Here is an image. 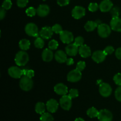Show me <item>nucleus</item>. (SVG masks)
Wrapping results in <instances>:
<instances>
[{"mask_svg":"<svg viewBox=\"0 0 121 121\" xmlns=\"http://www.w3.org/2000/svg\"><path fill=\"white\" fill-rule=\"evenodd\" d=\"M40 121H54V118L51 113L45 112L41 115L40 118Z\"/></svg>","mask_w":121,"mask_h":121,"instance_id":"bb28decb","label":"nucleus"},{"mask_svg":"<svg viewBox=\"0 0 121 121\" xmlns=\"http://www.w3.org/2000/svg\"><path fill=\"white\" fill-rule=\"evenodd\" d=\"M6 14V9H5L4 8L1 7V11H0V19L2 20L5 17Z\"/></svg>","mask_w":121,"mask_h":121,"instance_id":"a18cd8bd","label":"nucleus"},{"mask_svg":"<svg viewBox=\"0 0 121 121\" xmlns=\"http://www.w3.org/2000/svg\"><path fill=\"white\" fill-rule=\"evenodd\" d=\"M65 50L66 54L69 56H75L79 53V47L74 43H71L66 46Z\"/></svg>","mask_w":121,"mask_h":121,"instance_id":"a211bd4d","label":"nucleus"},{"mask_svg":"<svg viewBox=\"0 0 121 121\" xmlns=\"http://www.w3.org/2000/svg\"><path fill=\"white\" fill-rule=\"evenodd\" d=\"M113 4L111 0H103L99 4V9L103 13H107L113 8Z\"/></svg>","mask_w":121,"mask_h":121,"instance_id":"dca6fc26","label":"nucleus"},{"mask_svg":"<svg viewBox=\"0 0 121 121\" xmlns=\"http://www.w3.org/2000/svg\"><path fill=\"white\" fill-rule=\"evenodd\" d=\"M59 104L63 109L65 111H69L72 106V98L67 95L62 96V97L60 99Z\"/></svg>","mask_w":121,"mask_h":121,"instance_id":"423d86ee","label":"nucleus"},{"mask_svg":"<svg viewBox=\"0 0 121 121\" xmlns=\"http://www.w3.org/2000/svg\"><path fill=\"white\" fill-rule=\"evenodd\" d=\"M85 67H86V63L85 61H80L77 63L76 65V69L79 70V71L82 72L85 69Z\"/></svg>","mask_w":121,"mask_h":121,"instance_id":"a19ab883","label":"nucleus"},{"mask_svg":"<svg viewBox=\"0 0 121 121\" xmlns=\"http://www.w3.org/2000/svg\"><path fill=\"white\" fill-rule=\"evenodd\" d=\"M111 14L112 15V17H119V14H120V9L119 8L117 7H113L112 9L111 10Z\"/></svg>","mask_w":121,"mask_h":121,"instance_id":"72a5a7b5","label":"nucleus"},{"mask_svg":"<svg viewBox=\"0 0 121 121\" xmlns=\"http://www.w3.org/2000/svg\"><path fill=\"white\" fill-rule=\"evenodd\" d=\"M82 78V73L78 69H74L70 71L67 74V79L69 82L72 83L78 82Z\"/></svg>","mask_w":121,"mask_h":121,"instance_id":"6e6552de","label":"nucleus"},{"mask_svg":"<svg viewBox=\"0 0 121 121\" xmlns=\"http://www.w3.org/2000/svg\"><path fill=\"white\" fill-rule=\"evenodd\" d=\"M67 54H66V52H65L64 51L58 50L55 53L54 58L58 63H63L66 62V60L67 59Z\"/></svg>","mask_w":121,"mask_h":121,"instance_id":"412c9836","label":"nucleus"},{"mask_svg":"<svg viewBox=\"0 0 121 121\" xmlns=\"http://www.w3.org/2000/svg\"><path fill=\"white\" fill-rule=\"evenodd\" d=\"M28 3V0H17V4L20 8H24Z\"/></svg>","mask_w":121,"mask_h":121,"instance_id":"58836bf2","label":"nucleus"},{"mask_svg":"<svg viewBox=\"0 0 121 121\" xmlns=\"http://www.w3.org/2000/svg\"><path fill=\"white\" fill-rule=\"evenodd\" d=\"M69 96L72 99L76 98L79 96V91L76 89H72L69 92Z\"/></svg>","mask_w":121,"mask_h":121,"instance_id":"2f4dec72","label":"nucleus"},{"mask_svg":"<svg viewBox=\"0 0 121 121\" xmlns=\"http://www.w3.org/2000/svg\"><path fill=\"white\" fill-rule=\"evenodd\" d=\"M99 112V111H98L97 109H96L94 107H92L87 109L86 113H87V115L89 117L91 118H94L98 117Z\"/></svg>","mask_w":121,"mask_h":121,"instance_id":"a878e982","label":"nucleus"},{"mask_svg":"<svg viewBox=\"0 0 121 121\" xmlns=\"http://www.w3.org/2000/svg\"><path fill=\"white\" fill-rule=\"evenodd\" d=\"M60 39L63 43L69 44L74 41V36L72 32L69 31H63L60 34Z\"/></svg>","mask_w":121,"mask_h":121,"instance_id":"0eeeda50","label":"nucleus"},{"mask_svg":"<svg viewBox=\"0 0 121 121\" xmlns=\"http://www.w3.org/2000/svg\"><path fill=\"white\" fill-rule=\"evenodd\" d=\"M23 72V76H26L30 78H33L34 76V72L33 70L24 69L22 70Z\"/></svg>","mask_w":121,"mask_h":121,"instance_id":"4c0bfd02","label":"nucleus"},{"mask_svg":"<svg viewBox=\"0 0 121 121\" xmlns=\"http://www.w3.org/2000/svg\"><path fill=\"white\" fill-rule=\"evenodd\" d=\"M115 56L117 59L121 60V47H119L116 50Z\"/></svg>","mask_w":121,"mask_h":121,"instance_id":"c03bdc74","label":"nucleus"},{"mask_svg":"<svg viewBox=\"0 0 121 121\" xmlns=\"http://www.w3.org/2000/svg\"><path fill=\"white\" fill-rule=\"evenodd\" d=\"M54 56L53 52L50 48H46L42 53L43 60L46 62H50L52 61Z\"/></svg>","mask_w":121,"mask_h":121,"instance_id":"4be33fe9","label":"nucleus"},{"mask_svg":"<svg viewBox=\"0 0 121 121\" xmlns=\"http://www.w3.org/2000/svg\"><path fill=\"white\" fill-rule=\"evenodd\" d=\"M85 121L82 118H78L75 119V121Z\"/></svg>","mask_w":121,"mask_h":121,"instance_id":"de8ad7c7","label":"nucleus"},{"mask_svg":"<svg viewBox=\"0 0 121 121\" xmlns=\"http://www.w3.org/2000/svg\"><path fill=\"white\" fill-rule=\"evenodd\" d=\"M98 118L99 121H112L113 115L109 110L102 109L99 111Z\"/></svg>","mask_w":121,"mask_h":121,"instance_id":"9d476101","label":"nucleus"},{"mask_svg":"<svg viewBox=\"0 0 121 121\" xmlns=\"http://www.w3.org/2000/svg\"><path fill=\"white\" fill-rule=\"evenodd\" d=\"M30 41L27 39H22L19 42V47L21 50L26 51L28 50L30 47Z\"/></svg>","mask_w":121,"mask_h":121,"instance_id":"393cba45","label":"nucleus"},{"mask_svg":"<svg viewBox=\"0 0 121 121\" xmlns=\"http://www.w3.org/2000/svg\"><path fill=\"white\" fill-rule=\"evenodd\" d=\"M53 31L50 27H44L41 28L39 32L40 37L44 40H48L50 39L53 34Z\"/></svg>","mask_w":121,"mask_h":121,"instance_id":"4468645a","label":"nucleus"},{"mask_svg":"<svg viewBox=\"0 0 121 121\" xmlns=\"http://www.w3.org/2000/svg\"><path fill=\"white\" fill-rule=\"evenodd\" d=\"M19 85H20V88L22 91H30L33 87V81L32 80V78L27 77L26 76H22L20 79Z\"/></svg>","mask_w":121,"mask_h":121,"instance_id":"f03ea898","label":"nucleus"},{"mask_svg":"<svg viewBox=\"0 0 121 121\" xmlns=\"http://www.w3.org/2000/svg\"><path fill=\"white\" fill-rule=\"evenodd\" d=\"M110 26L112 30L117 32H121V18L119 17H112L111 22Z\"/></svg>","mask_w":121,"mask_h":121,"instance_id":"2eb2a0df","label":"nucleus"},{"mask_svg":"<svg viewBox=\"0 0 121 121\" xmlns=\"http://www.w3.org/2000/svg\"><path fill=\"white\" fill-rule=\"evenodd\" d=\"M49 6L46 4H41L37 9V14L40 17H46L50 13Z\"/></svg>","mask_w":121,"mask_h":121,"instance_id":"6ab92c4d","label":"nucleus"},{"mask_svg":"<svg viewBox=\"0 0 121 121\" xmlns=\"http://www.w3.org/2000/svg\"><path fill=\"white\" fill-rule=\"evenodd\" d=\"M26 13L28 17H34L37 14V9H35L34 7H30L27 8L26 11Z\"/></svg>","mask_w":121,"mask_h":121,"instance_id":"c756f323","label":"nucleus"},{"mask_svg":"<svg viewBox=\"0 0 121 121\" xmlns=\"http://www.w3.org/2000/svg\"><path fill=\"white\" fill-rule=\"evenodd\" d=\"M99 91L102 96L108 98L112 94V89L109 84L107 83H102L99 86Z\"/></svg>","mask_w":121,"mask_h":121,"instance_id":"39448f33","label":"nucleus"},{"mask_svg":"<svg viewBox=\"0 0 121 121\" xmlns=\"http://www.w3.org/2000/svg\"><path fill=\"white\" fill-rule=\"evenodd\" d=\"M12 7V2L11 0H4L2 2V7L6 10H8Z\"/></svg>","mask_w":121,"mask_h":121,"instance_id":"f704fd0d","label":"nucleus"},{"mask_svg":"<svg viewBox=\"0 0 121 121\" xmlns=\"http://www.w3.org/2000/svg\"><path fill=\"white\" fill-rule=\"evenodd\" d=\"M79 53L82 57L87 58L91 56V50L86 44H83L79 48Z\"/></svg>","mask_w":121,"mask_h":121,"instance_id":"aec40b11","label":"nucleus"},{"mask_svg":"<svg viewBox=\"0 0 121 121\" xmlns=\"http://www.w3.org/2000/svg\"><path fill=\"white\" fill-rule=\"evenodd\" d=\"M85 14H86V9L82 6H76L72 9V17L76 20L82 18L85 16Z\"/></svg>","mask_w":121,"mask_h":121,"instance_id":"1a4fd4ad","label":"nucleus"},{"mask_svg":"<svg viewBox=\"0 0 121 121\" xmlns=\"http://www.w3.org/2000/svg\"><path fill=\"white\" fill-rule=\"evenodd\" d=\"M34 45L36 48H42L44 46V41L43 39L40 37H37L34 42Z\"/></svg>","mask_w":121,"mask_h":121,"instance_id":"cd10ccee","label":"nucleus"},{"mask_svg":"<svg viewBox=\"0 0 121 121\" xmlns=\"http://www.w3.org/2000/svg\"><path fill=\"white\" fill-rule=\"evenodd\" d=\"M48 48L51 49L52 50H55L58 48L59 46V43L56 40H52L49 41L48 44Z\"/></svg>","mask_w":121,"mask_h":121,"instance_id":"c85d7f7f","label":"nucleus"},{"mask_svg":"<svg viewBox=\"0 0 121 121\" xmlns=\"http://www.w3.org/2000/svg\"><path fill=\"white\" fill-rule=\"evenodd\" d=\"M115 96L118 101L121 102V86H119L115 92Z\"/></svg>","mask_w":121,"mask_h":121,"instance_id":"ea45409f","label":"nucleus"},{"mask_svg":"<svg viewBox=\"0 0 121 121\" xmlns=\"http://www.w3.org/2000/svg\"><path fill=\"white\" fill-rule=\"evenodd\" d=\"M52 30H53V32L55 33L56 34H59L63 31L62 29V27L60 24H54L52 27Z\"/></svg>","mask_w":121,"mask_h":121,"instance_id":"473e14b6","label":"nucleus"},{"mask_svg":"<svg viewBox=\"0 0 121 121\" xmlns=\"http://www.w3.org/2000/svg\"><path fill=\"white\" fill-rule=\"evenodd\" d=\"M104 52L106 54V55H111L115 52V49L112 46H108L104 49Z\"/></svg>","mask_w":121,"mask_h":121,"instance_id":"79ce46f5","label":"nucleus"},{"mask_svg":"<svg viewBox=\"0 0 121 121\" xmlns=\"http://www.w3.org/2000/svg\"><path fill=\"white\" fill-rule=\"evenodd\" d=\"M113 81L116 85L119 86H121V73H118L114 76Z\"/></svg>","mask_w":121,"mask_h":121,"instance_id":"c9c22d12","label":"nucleus"},{"mask_svg":"<svg viewBox=\"0 0 121 121\" xmlns=\"http://www.w3.org/2000/svg\"><path fill=\"white\" fill-rule=\"evenodd\" d=\"M46 109V105L44 103L39 102L37 103L35 106V111L38 114L42 115L43 113H45Z\"/></svg>","mask_w":121,"mask_h":121,"instance_id":"b1692460","label":"nucleus"},{"mask_svg":"<svg viewBox=\"0 0 121 121\" xmlns=\"http://www.w3.org/2000/svg\"><path fill=\"white\" fill-rule=\"evenodd\" d=\"M111 30L112 28L111 26L108 25L107 24L102 23L98 26V33L100 37L107 38L111 34Z\"/></svg>","mask_w":121,"mask_h":121,"instance_id":"20e7f679","label":"nucleus"},{"mask_svg":"<svg viewBox=\"0 0 121 121\" xmlns=\"http://www.w3.org/2000/svg\"><path fill=\"white\" fill-rule=\"evenodd\" d=\"M25 32L28 35L37 38L40 35L38 27L33 22H30L26 25L25 27Z\"/></svg>","mask_w":121,"mask_h":121,"instance_id":"7ed1b4c3","label":"nucleus"},{"mask_svg":"<svg viewBox=\"0 0 121 121\" xmlns=\"http://www.w3.org/2000/svg\"><path fill=\"white\" fill-rule=\"evenodd\" d=\"M98 26L97 22L93 21H88L85 25V29L86 31L91 32L95 30L96 28H98Z\"/></svg>","mask_w":121,"mask_h":121,"instance_id":"5701e85b","label":"nucleus"},{"mask_svg":"<svg viewBox=\"0 0 121 121\" xmlns=\"http://www.w3.org/2000/svg\"><path fill=\"white\" fill-rule=\"evenodd\" d=\"M15 63L17 66H23L27 65L29 60V56L25 51H20L15 56Z\"/></svg>","mask_w":121,"mask_h":121,"instance_id":"f257e3e1","label":"nucleus"},{"mask_svg":"<svg viewBox=\"0 0 121 121\" xmlns=\"http://www.w3.org/2000/svg\"><path fill=\"white\" fill-rule=\"evenodd\" d=\"M106 54L104 50L95 51L92 55V59L97 63L103 62L106 57Z\"/></svg>","mask_w":121,"mask_h":121,"instance_id":"f8f14e48","label":"nucleus"},{"mask_svg":"<svg viewBox=\"0 0 121 121\" xmlns=\"http://www.w3.org/2000/svg\"><path fill=\"white\" fill-rule=\"evenodd\" d=\"M60 104L57 102L56 99H50L47 102L46 104V109L50 113H55L58 109V108Z\"/></svg>","mask_w":121,"mask_h":121,"instance_id":"ddd939ff","label":"nucleus"},{"mask_svg":"<svg viewBox=\"0 0 121 121\" xmlns=\"http://www.w3.org/2000/svg\"><path fill=\"white\" fill-rule=\"evenodd\" d=\"M74 43L76 45L78 46V47H80V46H82L83 44H84V39L82 36H78L74 39Z\"/></svg>","mask_w":121,"mask_h":121,"instance_id":"e433bc0d","label":"nucleus"},{"mask_svg":"<svg viewBox=\"0 0 121 121\" xmlns=\"http://www.w3.org/2000/svg\"><path fill=\"white\" fill-rule=\"evenodd\" d=\"M66 65H68V66H70V65H72L74 64V60L72 58H69L66 60Z\"/></svg>","mask_w":121,"mask_h":121,"instance_id":"49530a36","label":"nucleus"},{"mask_svg":"<svg viewBox=\"0 0 121 121\" xmlns=\"http://www.w3.org/2000/svg\"><path fill=\"white\" fill-rule=\"evenodd\" d=\"M99 8V5L96 2H91L89 5L88 9L91 12H95Z\"/></svg>","mask_w":121,"mask_h":121,"instance_id":"7c9ffc66","label":"nucleus"},{"mask_svg":"<svg viewBox=\"0 0 121 121\" xmlns=\"http://www.w3.org/2000/svg\"><path fill=\"white\" fill-rule=\"evenodd\" d=\"M58 5L61 7L66 6L69 4L70 0H57Z\"/></svg>","mask_w":121,"mask_h":121,"instance_id":"37998d69","label":"nucleus"},{"mask_svg":"<svg viewBox=\"0 0 121 121\" xmlns=\"http://www.w3.org/2000/svg\"><path fill=\"white\" fill-rule=\"evenodd\" d=\"M54 91L56 93L61 96L66 95L68 93V88L66 85L61 83L57 84L54 86Z\"/></svg>","mask_w":121,"mask_h":121,"instance_id":"f3484780","label":"nucleus"},{"mask_svg":"<svg viewBox=\"0 0 121 121\" xmlns=\"http://www.w3.org/2000/svg\"><path fill=\"white\" fill-rule=\"evenodd\" d=\"M8 73L11 78L14 79H20L23 76L22 70L17 66H12L8 70Z\"/></svg>","mask_w":121,"mask_h":121,"instance_id":"9b49d317","label":"nucleus"}]
</instances>
